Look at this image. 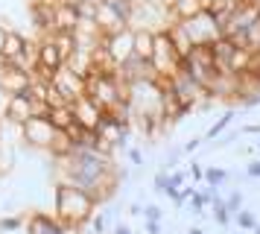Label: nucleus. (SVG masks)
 <instances>
[{
	"instance_id": "13",
	"label": "nucleus",
	"mask_w": 260,
	"mask_h": 234,
	"mask_svg": "<svg viewBox=\"0 0 260 234\" xmlns=\"http://www.w3.org/2000/svg\"><path fill=\"white\" fill-rule=\"evenodd\" d=\"M29 234H68L64 225L56 222L53 217H44V214H36L32 222H29Z\"/></svg>"
},
{
	"instance_id": "15",
	"label": "nucleus",
	"mask_w": 260,
	"mask_h": 234,
	"mask_svg": "<svg viewBox=\"0 0 260 234\" xmlns=\"http://www.w3.org/2000/svg\"><path fill=\"white\" fill-rule=\"evenodd\" d=\"M47 120L53 123V129H68V126L73 123L71 103H64V105H53V108H47Z\"/></svg>"
},
{
	"instance_id": "8",
	"label": "nucleus",
	"mask_w": 260,
	"mask_h": 234,
	"mask_svg": "<svg viewBox=\"0 0 260 234\" xmlns=\"http://www.w3.org/2000/svg\"><path fill=\"white\" fill-rule=\"evenodd\" d=\"M53 123H50L47 117H29L24 126H21V135H24V140H29L32 147H44L47 150L50 140H53Z\"/></svg>"
},
{
	"instance_id": "1",
	"label": "nucleus",
	"mask_w": 260,
	"mask_h": 234,
	"mask_svg": "<svg viewBox=\"0 0 260 234\" xmlns=\"http://www.w3.org/2000/svg\"><path fill=\"white\" fill-rule=\"evenodd\" d=\"M94 208H96L94 199L88 196L85 190H79L73 185H64V182L56 187V211H59V220L64 225H82V222H88Z\"/></svg>"
},
{
	"instance_id": "37",
	"label": "nucleus",
	"mask_w": 260,
	"mask_h": 234,
	"mask_svg": "<svg viewBox=\"0 0 260 234\" xmlns=\"http://www.w3.org/2000/svg\"><path fill=\"white\" fill-rule=\"evenodd\" d=\"M3 41H6V30L0 26V56H3Z\"/></svg>"
},
{
	"instance_id": "21",
	"label": "nucleus",
	"mask_w": 260,
	"mask_h": 234,
	"mask_svg": "<svg viewBox=\"0 0 260 234\" xmlns=\"http://www.w3.org/2000/svg\"><path fill=\"white\" fill-rule=\"evenodd\" d=\"M225 179H228V173H225L222 167H208V170H205V182L211 187H219Z\"/></svg>"
},
{
	"instance_id": "32",
	"label": "nucleus",
	"mask_w": 260,
	"mask_h": 234,
	"mask_svg": "<svg viewBox=\"0 0 260 234\" xmlns=\"http://www.w3.org/2000/svg\"><path fill=\"white\" fill-rule=\"evenodd\" d=\"M167 179H170V185H173V187L184 185V173H173V175H167Z\"/></svg>"
},
{
	"instance_id": "30",
	"label": "nucleus",
	"mask_w": 260,
	"mask_h": 234,
	"mask_svg": "<svg viewBox=\"0 0 260 234\" xmlns=\"http://www.w3.org/2000/svg\"><path fill=\"white\" fill-rule=\"evenodd\" d=\"M9 97H12V94H9L6 88H3V85H0V114H6V105H9Z\"/></svg>"
},
{
	"instance_id": "24",
	"label": "nucleus",
	"mask_w": 260,
	"mask_h": 234,
	"mask_svg": "<svg viewBox=\"0 0 260 234\" xmlns=\"http://www.w3.org/2000/svg\"><path fill=\"white\" fill-rule=\"evenodd\" d=\"M213 217H216L219 225H228V222H231V214H228V208H225L222 199H213Z\"/></svg>"
},
{
	"instance_id": "16",
	"label": "nucleus",
	"mask_w": 260,
	"mask_h": 234,
	"mask_svg": "<svg viewBox=\"0 0 260 234\" xmlns=\"http://www.w3.org/2000/svg\"><path fill=\"white\" fill-rule=\"evenodd\" d=\"M53 44H56V50H59L61 62H68V58L73 56V50H76V38H73V33H56L53 38H50Z\"/></svg>"
},
{
	"instance_id": "38",
	"label": "nucleus",
	"mask_w": 260,
	"mask_h": 234,
	"mask_svg": "<svg viewBox=\"0 0 260 234\" xmlns=\"http://www.w3.org/2000/svg\"><path fill=\"white\" fill-rule=\"evenodd\" d=\"M246 132H248V135H254V132L260 135V123H257V126H254V123H251V126H246Z\"/></svg>"
},
{
	"instance_id": "11",
	"label": "nucleus",
	"mask_w": 260,
	"mask_h": 234,
	"mask_svg": "<svg viewBox=\"0 0 260 234\" xmlns=\"http://www.w3.org/2000/svg\"><path fill=\"white\" fill-rule=\"evenodd\" d=\"M76 23H79V12H76V6H71V3H59V6L53 9V26H56V33H73Z\"/></svg>"
},
{
	"instance_id": "36",
	"label": "nucleus",
	"mask_w": 260,
	"mask_h": 234,
	"mask_svg": "<svg viewBox=\"0 0 260 234\" xmlns=\"http://www.w3.org/2000/svg\"><path fill=\"white\" fill-rule=\"evenodd\" d=\"M199 143H202V140H190L187 147H184V152H196V150H199Z\"/></svg>"
},
{
	"instance_id": "12",
	"label": "nucleus",
	"mask_w": 260,
	"mask_h": 234,
	"mask_svg": "<svg viewBox=\"0 0 260 234\" xmlns=\"http://www.w3.org/2000/svg\"><path fill=\"white\" fill-rule=\"evenodd\" d=\"M29 79H32L29 70H21V68H12V65H9V68L3 70V76H0V85H3L9 94H24L26 85H29Z\"/></svg>"
},
{
	"instance_id": "17",
	"label": "nucleus",
	"mask_w": 260,
	"mask_h": 234,
	"mask_svg": "<svg viewBox=\"0 0 260 234\" xmlns=\"http://www.w3.org/2000/svg\"><path fill=\"white\" fill-rule=\"evenodd\" d=\"M24 50H26L24 35H18V33H6V41H3V56H6V58H15V56H21Z\"/></svg>"
},
{
	"instance_id": "27",
	"label": "nucleus",
	"mask_w": 260,
	"mask_h": 234,
	"mask_svg": "<svg viewBox=\"0 0 260 234\" xmlns=\"http://www.w3.org/2000/svg\"><path fill=\"white\" fill-rule=\"evenodd\" d=\"M0 228L3 231H18L21 228V220L18 217H6V220H0Z\"/></svg>"
},
{
	"instance_id": "39",
	"label": "nucleus",
	"mask_w": 260,
	"mask_h": 234,
	"mask_svg": "<svg viewBox=\"0 0 260 234\" xmlns=\"http://www.w3.org/2000/svg\"><path fill=\"white\" fill-rule=\"evenodd\" d=\"M114 234H132V231L126 228V225H117V228H114Z\"/></svg>"
},
{
	"instance_id": "33",
	"label": "nucleus",
	"mask_w": 260,
	"mask_h": 234,
	"mask_svg": "<svg viewBox=\"0 0 260 234\" xmlns=\"http://www.w3.org/2000/svg\"><path fill=\"white\" fill-rule=\"evenodd\" d=\"M248 175H251V179H260V161L248 164Z\"/></svg>"
},
{
	"instance_id": "29",
	"label": "nucleus",
	"mask_w": 260,
	"mask_h": 234,
	"mask_svg": "<svg viewBox=\"0 0 260 234\" xmlns=\"http://www.w3.org/2000/svg\"><path fill=\"white\" fill-rule=\"evenodd\" d=\"M91 225H94L96 234H103V231H106V217H103V214H96V217L91 214Z\"/></svg>"
},
{
	"instance_id": "6",
	"label": "nucleus",
	"mask_w": 260,
	"mask_h": 234,
	"mask_svg": "<svg viewBox=\"0 0 260 234\" xmlns=\"http://www.w3.org/2000/svg\"><path fill=\"white\" fill-rule=\"evenodd\" d=\"M103 47H106V53L111 56V62L120 68L129 56H135V33L126 26V30H120L114 35H103Z\"/></svg>"
},
{
	"instance_id": "5",
	"label": "nucleus",
	"mask_w": 260,
	"mask_h": 234,
	"mask_svg": "<svg viewBox=\"0 0 260 234\" xmlns=\"http://www.w3.org/2000/svg\"><path fill=\"white\" fill-rule=\"evenodd\" d=\"M50 82H53V88L68 100V103H73V100H79L85 94V76H79L76 70H71L68 65H61V68L53 70V76H50Z\"/></svg>"
},
{
	"instance_id": "10",
	"label": "nucleus",
	"mask_w": 260,
	"mask_h": 234,
	"mask_svg": "<svg viewBox=\"0 0 260 234\" xmlns=\"http://www.w3.org/2000/svg\"><path fill=\"white\" fill-rule=\"evenodd\" d=\"M6 117L12 120V123H18V126H24L32 114V100L26 97V94H12L9 97V105H6Z\"/></svg>"
},
{
	"instance_id": "19",
	"label": "nucleus",
	"mask_w": 260,
	"mask_h": 234,
	"mask_svg": "<svg viewBox=\"0 0 260 234\" xmlns=\"http://www.w3.org/2000/svg\"><path fill=\"white\" fill-rule=\"evenodd\" d=\"M135 56L138 58H149L152 56V33H146V30L135 33Z\"/></svg>"
},
{
	"instance_id": "23",
	"label": "nucleus",
	"mask_w": 260,
	"mask_h": 234,
	"mask_svg": "<svg viewBox=\"0 0 260 234\" xmlns=\"http://www.w3.org/2000/svg\"><path fill=\"white\" fill-rule=\"evenodd\" d=\"M108 6H111V9L117 12V15H120V18H123L126 23L132 21V0H111Z\"/></svg>"
},
{
	"instance_id": "31",
	"label": "nucleus",
	"mask_w": 260,
	"mask_h": 234,
	"mask_svg": "<svg viewBox=\"0 0 260 234\" xmlns=\"http://www.w3.org/2000/svg\"><path fill=\"white\" fill-rule=\"evenodd\" d=\"M146 231L149 234H161V220H146Z\"/></svg>"
},
{
	"instance_id": "3",
	"label": "nucleus",
	"mask_w": 260,
	"mask_h": 234,
	"mask_svg": "<svg viewBox=\"0 0 260 234\" xmlns=\"http://www.w3.org/2000/svg\"><path fill=\"white\" fill-rule=\"evenodd\" d=\"M181 26H184L187 38L193 41V47H199V44H213V41L222 35L219 23H216V15H211L208 9L196 12L193 18H184V21H181Z\"/></svg>"
},
{
	"instance_id": "28",
	"label": "nucleus",
	"mask_w": 260,
	"mask_h": 234,
	"mask_svg": "<svg viewBox=\"0 0 260 234\" xmlns=\"http://www.w3.org/2000/svg\"><path fill=\"white\" fill-rule=\"evenodd\" d=\"M141 214L146 217V220H161V208H158V205H146Z\"/></svg>"
},
{
	"instance_id": "4",
	"label": "nucleus",
	"mask_w": 260,
	"mask_h": 234,
	"mask_svg": "<svg viewBox=\"0 0 260 234\" xmlns=\"http://www.w3.org/2000/svg\"><path fill=\"white\" fill-rule=\"evenodd\" d=\"M167 82H170L173 94L178 97V103L187 105V108H193V105L199 103V100H205V97H208V94H205V88H202L199 82L193 79V76H190L187 70H181V68H178Z\"/></svg>"
},
{
	"instance_id": "22",
	"label": "nucleus",
	"mask_w": 260,
	"mask_h": 234,
	"mask_svg": "<svg viewBox=\"0 0 260 234\" xmlns=\"http://www.w3.org/2000/svg\"><path fill=\"white\" fill-rule=\"evenodd\" d=\"M231 117H234V114H231V111H225V114L219 117V120H216V123H213L211 129H208V135H205V138H208V140H211V138H219V135H222V132H225V126L231 123Z\"/></svg>"
},
{
	"instance_id": "41",
	"label": "nucleus",
	"mask_w": 260,
	"mask_h": 234,
	"mask_svg": "<svg viewBox=\"0 0 260 234\" xmlns=\"http://www.w3.org/2000/svg\"><path fill=\"white\" fill-rule=\"evenodd\" d=\"M257 150H260V140H257Z\"/></svg>"
},
{
	"instance_id": "7",
	"label": "nucleus",
	"mask_w": 260,
	"mask_h": 234,
	"mask_svg": "<svg viewBox=\"0 0 260 234\" xmlns=\"http://www.w3.org/2000/svg\"><path fill=\"white\" fill-rule=\"evenodd\" d=\"M71 111H73V120H76L82 129H96V126H100V120H103V114H106V111H103V108H100L88 94H82L79 100H73Z\"/></svg>"
},
{
	"instance_id": "2",
	"label": "nucleus",
	"mask_w": 260,
	"mask_h": 234,
	"mask_svg": "<svg viewBox=\"0 0 260 234\" xmlns=\"http://www.w3.org/2000/svg\"><path fill=\"white\" fill-rule=\"evenodd\" d=\"M149 62H152V68L158 70V76H173L178 70V53H176V44H173V38H170V33H152V56H149Z\"/></svg>"
},
{
	"instance_id": "20",
	"label": "nucleus",
	"mask_w": 260,
	"mask_h": 234,
	"mask_svg": "<svg viewBox=\"0 0 260 234\" xmlns=\"http://www.w3.org/2000/svg\"><path fill=\"white\" fill-rule=\"evenodd\" d=\"M234 220H237V225H240V228H246V231H254V228H257V220H254V214H251V211H237L234 214Z\"/></svg>"
},
{
	"instance_id": "14",
	"label": "nucleus",
	"mask_w": 260,
	"mask_h": 234,
	"mask_svg": "<svg viewBox=\"0 0 260 234\" xmlns=\"http://www.w3.org/2000/svg\"><path fill=\"white\" fill-rule=\"evenodd\" d=\"M234 44L246 47V50H251V53H254V50H260V15H257V18H254L251 23H248V26H246V33L240 35V38H237Z\"/></svg>"
},
{
	"instance_id": "9",
	"label": "nucleus",
	"mask_w": 260,
	"mask_h": 234,
	"mask_svg": "<svg viewBox=\"0 0 260 234\" xmlns=\"http://www.w3.org/2000/svg\"><path fill=\"white\" fill-rule=\"evenodd\" d=\"M94 21H96V30H100L103 35H114V33H120V30H126V26H129V23L123 21V18H120L108 3H96Z\"/></svg>"
},
{
	"instance_id": "25",
	"label": "nucleus",
	"mask_w": 260,
	"mask_h": 234,
	"mask_svg": "<svg viewBox=\"0 0 260 234\" xmlns=\"http://www.w3.org/2000/svg\"><path fill=\"white\" fill-rule=\"evenodd\" d=\"M190 202H193V211H196V214H202V211L208 208V199H205V193H199V190L190 193Z\"/></svg>"
},
{
	"instance_id": "40",
	"label": "nucleus",
	"mask_w": 260,
	"mask_h": 234,
	"mask_svg": "<svg viewBox=\"0 0 260 234\" xmlns=\"http://www.w3.org/2000/svg\"><path fill=\"white\" fill-rule=\"evenodd\" d=\"M190 234H205V231H202V228H190Z\"/></svg>"
},
{
	"instance_id": "34",
	"label": "nucleus",
	"mask_w": 260,
	"mask_h": 234,
	"mask_svg": "<svg viewBox=\"0 0 260 234\" xmlns=\"http://www.w3.org/2000/svg\"><path fill=\"white\" fill-rule=\"evenodd\" d=\"M190 175H193V182H202L205 179V170L202 167H190Z\"/></svg>"
},
{
	"instance_id": "18",
	"label": "nucleus",
	"mask_w": 260,
	"mask_h": 234,
	"mask_svg": "<svg viewBox=\"0 0 260 234\" xmlns=\"http://www.w3.org/2000/svg\"><path fill=\"white\" fill-rule=\"evenodd\" d=\"M173 9H176L178 21H184V18H193L196 12H202V0H173Z\"/></svg>"
},
{
	"instance_id": "26",
	"label": "nucleus",
	"mask_w": 260,
	"mask_h": 234,
	"mask_svg": "<svg viewBox=\"0 0 260 234\" xmlns=\"http://www.w3.org/2000/svg\"><path fill=\"white\" fill-rule=\"evenodd\" d=\"M225 208H228V214L234 217L237 211L243 208V193H234V196H231V199H228V202H225Z\"/></svg>"
},
{
	"instance_id": "35",
	"label": "nucleus",
	"mask_w": 260,
	"mask_h": 234,
	"mask_svg": "<svg viewBox=\"0 0 260 234\" xmlns=\"http://www.w3.org/2000/svg\"><path fill=\"white\" fill-rule=\"evenodd\" d=\"M129 158H132L135 164H143V155H141L138 150H129Z\"/></svg>"
}]
</instances>
